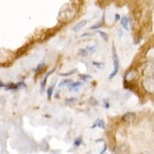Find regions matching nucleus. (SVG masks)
<instances>
[{"mask_svg": "<svg viewBox=\"0 0 154 154\" xmlns=\"http://www.w3.org/2000/svg\"><path fill=\"white\" fill-rule=\"evenodd\" d=\"M86 23H88V21H85V20H83V21L79 22L78 24L75 25V26H74L73 28H72V31H73V32H78V31H80V30L82 29L83 27L86 25Z\"/></svg>", "mask_w": 154, "mask_h": 154, "instance_id": "nucleus-10", "label": "nucleus"}, {"mask_svg": "<svg viewBox=\"0 0 154 154\" xmlns=\"http://www.w3.org/2000/svg\"><path fill=\"white\" fill-rule=\"evenodd\" d=\"M117 20H120V17H119V14H115V21H117Z\"/></svg>", "mask_w": 154, "mask_h": 154, "instance_id": "nucleus-25", "label": "nucleus"}, {"mask_svg": "<svg viewBox=\"0 0 154 154\" xmlns=\"http://www.w3.org/2000/svg\"><path fill=\"white\" fill-rule=\"evenodd\" d=\"M98 49V45H91V46H88L85 48H81L79 49V54L81 57H88V54H94L95 51Z\"/></svg>", "mask_w": 154, "mask_h": 154, "instance_id": "nucleus-6", "label": "nucleus"}, {"mask_svg": "<svg viewBox=\"0 0 154 154\" xmlns=\"http://www.w3.org/2000/svg\"><path fill=\"white\" fill-rule=\"evenodd\" d=\"M56 86V82H53L51 85L48 88V91H46V95H48V98L49 99L51 96H53V93H54V88Z\"/></svg>", "mask_w": 154, "mask_h": 154, "instance_id": "nucleus-12", "label": "nucleus"}, {"mask_svg": "<svg viewBox=\"0 0 154 154\" xmlns=\"http://www.w3.org/2000/svg\"><path fill=\"white\" fill-rule=\"evenodd\" d=\"M83 142V140H82V137H77V138L75 139V141H74V147L77 148V147H79V146L82 144Z\"/></svg>", "mask_w": 154, "mask_h": 154, "instance_id": "nucleus-15", "label": "nucleus"}, {"mask_svg": "<svg viewBox=\"0 0 154 154\" xmlns=\"http://www.w3.org/2000/svg\"><path fill=\"white\" fill-rule=\"evenodd\" d=\"M143 154H150V153H143Z\"/></svg>", "mask_w": 154, "mask_h": 154, "instance_id": "nucleus-27", "label": "nucleus"}, {"mask_svg": "<svg viewBox=\"0 0 154 154\" xmlns=\"http://www.w3.org/2000/svg\"><path fill=\"white\" fill-rule=\"evenodd\" d=\"M77 72V69H73V70H70L68 72H64V73H60L59 75L60 76H69V75H72V74H75Z\"/></svg>", "mask_w": 154, "mask_h": 154, "instance_id": "nucleus-16", "label": "nucleus"}, {"mask_svg": "<svg viewBox=\"0 0 154 154\" xmlns=\"http://www.w3.org/2000/svg\"><path fill=\"white\" fill-rule=\"evenodd\" d=\"M82 86V82H80V81H78V82H72L70 85L68 86L69 88V91H78L80 88Z\"/></svg>", "mask_w": 154, "mask_h": 154, "instance_id": "nucleus-8", "label": "nucleus"}, {"mask_svg": "<svg viewBox=\"0 0 154 154\" xmlns=\"http://www.w3.org/2000/svg\"><path fill=\"white\" fill-rule=\"evenodd\" d=\"M75 102H77V99L76 98L66 99V104H67V105H72V104H74Z\"/></svg>", "mask_w": 154, "mask_h": 154, "instance_id": "nucleus-18", "label": "nucleus"}, {"mask_svg": "<svg viewBox=\"0 0 154 154\" xmlns=\"http://www.w3.org/2000/svg\"><path fill=\"white\" fill-rule=\"evenodd\" d=\"M142 86L149 94H154V75L147 76L142 81Z\"/></svg>", "mask_w": 154, "mask_h": 154, "instance_id": "nucleus-3", "label": "nucleus"}, {"mask_svg": "<svg viewBox=\"0 0 154 154\" xmlns=\"http://www.w3.org/2000/svg\"><path fill=\"white\" fill-rule=\"evenodd\" d=\"M0 88H5V84H3L2 82H0Z\"/></svg>", "mask_w": 154, "mask_h": 154, "instance_id": "nucleus-26", "label": "nucleus"}, {"mask_svg": "<svg viewBox=\"0 0 154 154\" xmlns=\"http://www.w3.org/2000/svg\"><path fill=\"white\" fill-rule=\"evenodd\" d=\"M103 25H104V24H103V22H101L100 24H96V25H94V26H91V30H96V29L98 30V29H100L101 27L103 26Z\"/></svg>", "mask_w": 154, "mask_h": 154, "instance_id": "nucleus-21", "label": "nucleus"}, {"mask_svg": "<svg viewBox=\"0 0 154 154\" xmlns=\"http://www.w3.org/2000/svg\"><path fill=\"white\" fill-rule=\"evenodd\" d=\"M112 153L114 154H130L131 148L126 144H119V145H115L112 148Z\"/></svg>", "mask_w": 154, "mask_h": 154, "instance_id": "nucleus-4", "label": "nucleus"}, {"mask_svg": "<svg viewBox=\"0 0 154 154\" xmlns=\"http://www.w3.org/2000/svg\"><path fill=\"white\" fill-rule=\"evenodd\" d=\"M54 69H53V70H51L48 72V74H46L45 76L43 77V79H42V81H41V83H40V86H41V91H43L44 88H45V85H46V82H48V77L51 75V74L54 73Z\"/></svg>", "mask_w": 154, "mask_h": 154, "instance_id": "nucleus-9", "label": "nucleus"}, {"mask_svg": "<svg viewBox=\"0 0 154 154\" xmlns=\"http://www.w3.org/2000/svg\"><path fill=\"white\" fill-rule=\"evenodd\" d=\"M72 82H73V81H72L71 79H65V80H63L61 83L59 84V88H62L63 86H69Z\"/></svg>", "mask_w": 154, "mask_h": 154, "instance_id": "nucleus-14", "label": "nucleus"}, {"mask_svg": "<svg viewBox=\"0 0 154 154\" xmlns=\"http://www.w3.org/2000/svg\"><path fill=\"white\" fill-rule=\"evenodd\" d=\"M45 66H46V64L45 63H41V64H39L38 67L36 68V72H41L42 70H43L44 68H45Z\"/></svg>", "mask_w": 154, "mask_h": 154, "instance_id": "nucleus-19", "label": "nucleus"}, {"mask_svg": "<svg viewBox=\"0 0 154 154\" xmlns=\"http://www.w3.org/2000/svg\"><path fill=\"white\" fill-rule=\"evenodd\" d=\"M100 128L102 130H106V123L105 120H103L102 118H98L94 121L93 125H91V128Z\"/></svg>", "mask_w": 154, "mask_h": 154, "instance_id": "nucleus-7", "label": "nucleus"}, {"mask_svg": "<svg viewBox=\"0 0 154 154\" xmlns=\"http://www.w3.org/2000/svg\"><path fill=\"white\" fill-rule=\"evenodd\" d=\"M137 119V114L135 112H125L121 116L120 120L125 123H133Z\"/></svg>", "mask_w": 154, "mask_h": 154, "instance_id": "nucleus-5", "label": "nucleus"}, {"mask_svg": "<svg viewBox=\"0 0 154 154\" xmlns=\"http://www.w3.org/2000/svg\"><path fill=\"white\" fill-rule=\"evenodd\" d=\"M79 79L84 81V82H88V81L91 80V76L88 75V74H80L79 75Z\"/></svg>", "mask_w": 154, "mask_h": 154, "instance_id": "nucleus-13", "label": "nucleus"}, {"mask_svg": "<svg viewBox=\"0 0 154 154\" xmlns=\"http://www.w3.org/2000/svg\"><path fill=\"white\" fill-rule=\"evenodd\" d=\"M91 35H93V34H91V33H84V34H82V35H81V36L84 37V36H91Z\"/></svg>", "mask_w": 154, "mask_h": 154, "instance_id": "nucleus-23", "label": "nucleus"}, {"mask_svg": "<svg viewBox=\"0 0 154 154\" xmlns=\"http://www.w3.org/2000/svg\"><path fill=\"white\" fill-rule=\"evenodd\" d=\"M112 61H113V70L110 73V75L108 76L109 80H112V79L118 74L119 70H120V62H119V58L117 51H116L115 46H112Z\"/></svg>", "mask_w": 154, "mask_h": 154, "instance_id": "nucleus-1", "label": "nucleus"}, {"mask_svg": "<svg viewBox=\"0 0 154 154\" xmlns=\"http://www.w3.org/2000/svg\"><path fill=\"white\" fill-rule=\"evenodd\" d=\"M122 35H123L122 31H121V30H118V36H119V37H121Z\"/></svg>", "mask_w": 154, "mask_h": 154, "instance_id": "nucleus-24", "label": "nucleus"}, {"mask_svg": "<svg viewBox=\"0 0 154 154\" xmlns=\"http://www.w3.org/2000/svg\"><path fill=\"white\" fill-rule=\"evenodd\" d=\"M138 70L137 69H130V70H128L125 72V76H123V80H125V88H131V86H133L134 82H135V80H137V78H138Z\"/></svg>", "mask_w": 154, "mask_h": 154, "instance_id": "nucleus-2", "label": "nucleus"}, {"mask_svg": "<svg viewBox=\"0 0 154 154\" xmlns=\"http://www.w3.org/2000/svg\"><path fill=\"white\" fill-rule=\"evenodd\" d=\"M93 65L98 69H103L105 67V63H103V62H93Z\"/></svg>", "mask_w": 154, "mask_h": 154, "instance_id": "nucleus-17", "label": "nucleus"}, {"mask_svg": "<svg viewBox=\"0 0 154 154\" xmlns=\"http://www.w3.org/2000/svg\"><path fill=\"white\" fill-rule=\"evenodd\" d=\"M103 104H104V108H106V109H109L110 108V103H109V101L107 100V99H105V100L103 101Z\"/></svg>", "mask_w": 154, "mask_h": 154, "instance_id": "nucleus-22", "label": "nucleus"}, {"mask_svg": "<svg viewBox=\"0 0 154 154\" xmlns=\"http://www.w3.org/2000/svg\"><path fill=\"white\" fill-rule=\"evenodd\" d=\"M98 33L101 35V37H102V38H103V40L108 41V35H107L106 33H104L103 31H98Z\"/></svg>", "mask_w": 154, "mask_h": 154, "instance_id": "nucleus-20", "label": "nucleus"}, {"mask_svg": "<svg viewBox=\"0 0 154 154\" xmlns=\"http://www.w3.org/2000/svg\"><path fill=\"white\" fill-rule=\"evenodd\" d=\"M120 25L125 28L126 31H128V19L126 18V17H122V18H120Z\"/></svg>", "mask_w": 154, "mask_h": 154, "instance_id": "nucleus-11", "label": "nucleus"}]
</instances>
